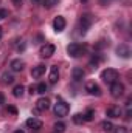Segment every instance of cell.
Listing matches in <instances>:
<instances>
[{"instance_id": "1", "label": "cell", "mask_w": 132, "mask_h": 133, "mask_svg": "<svg viewBox=\"0 0 132 133\" xmlns=\"http://www.w3.org/2000/svg\"><path fill=\"white\" fill-rule=\"evenodd\" d=\"M101 79L106 82V84H113V82H117L118 81V71L115 70V68H106V70H103V73H101Z\"/></svg>"}, {"instance_id": "2", "label": "cell", "mask_w": 132, "mask_h": 133, "mask_svg": "<svg viewBox=\"0 0 132 133\" xmlns=\"http://www.w3.org/2000/svg\"><path fill=\"white\" fill-rule=\"evenodd\" d=\"M68 111H70V107H68L67 102H64V101H58V102L55 104V115H56V116L64 118V116L68 115Z\"/></svg>"}, {"instance_id": "3", "label": "cell", "mask_w": 132, "mask_h": 133, "mask_svg": "<svg viewBox=\"0 0 132 133\" xmlns=\"http://www.w3.org/2000/svg\"><path fill=\"white\" fill-rule=\"evenodd\" d=\"M84 51H86V46H82L81 43H70V45L67 46V53H68L71 57H79Z\"/></svg>"}, {"instance_id": "4", "label": "cell", "mask_w": 132, "mask_h": 133, "mask_svg": "<svg viewBox=\"0 0 132 133\" xmlns=\"http://www.w3.org/2000/svg\"><path fill=\"white\" fill-rule=\"evenodd\" d=\"M93 23V17L90 16V14H82L81 16V19H79V25H81V33L86 34L87 33V30L90 28V25Z\"/></svg>"}, {"instance_id": "5", "label": "cell", "mask_w": 132, "mask_h": 133, "mask_svg": "<svg viewBox=\"0 0 132 133\" xmlns=\"http://www.w3.org/2000/svg\"><path fill=\"white\" fill-rule=\"evenodd\" d=\"M123 93H124V85L120 81L110 84V95L113 98H120V96H123Z\"/></svg>"}, {"instance_id": "6", "label": "cell", "mask_w": 132, "mask_h": 133, "mask_svg": "<svg viewBox=\"0 0 132 133\" xmlns=\"http://www.w3.org/2000/svg\"><path fill=\"white\" fill-rule=\"evenodd\" d=\"M55 51H56V46H55V45H51V43H45V45L40 48V56L45 57V59H48V57H51V56L55 54Z\"/></svg>"}, {"instance_id": "7", "label": "cell", "mask_w": 132, "mask_h": 133, "mask_svg": "<svg viewBox=\"0 0 132 133\" xmlns=\"http://www.w3.org/2000/svg\"><path fill=\"white\" fill-rule=\"evenodd\" d=\"M53 28H55L56 33L64 31V28H65V19H64L62 16H58V17L53 20Z\"/></svg>"}, {"instance_id": "8", "label": "cell", "mask_w": 132, "mask_h": 133, "mask_svg": "<svg viewBox=\"0 0 132 133\" xmlns=\"http://www.w3.org/2000/svg\"><path fill=\"white\" fill-rule=\"evenodd\" d=\"M106 115H107L109 118L115 119V118H120V116L123 115V110H121V108H120L118 105H112V107H109V108H107Z\"/></svg>"}, {"instance_id": "9", "label": "cell", "mask_w": 132, "mask_h": 133, "mask_svg": "<svg viewBox=\"0 0 132 133\" xmlns=\"http://www.w3.org/2000/svg\"><path fill=\"white\" fill-rule=\"evenodd\" d=\"M86 91H89L93 96H101V88L98 87V84H95V82H87L86 84Z\"/></svg>"}, {"instance_id": "10", "label": "cell", "mask_w": 132, "mask_h": 133, "mask_svg": "<svg viewBox=\"0 0 132 133\" xmlns=\"http://www.w3.org/2000/svg\"><path fill=\"white\" fill-rule=\"evenodd\" d=\"M48 81H50V84H56V82L59 81V68H58V65L50 66V74H48Z\"/></svg>"}, {"instance_id": "11", "label": "cell", "mask_w": 132, "mask_h": 133, "mask_svg": "<svg viewBox=\"0 0 132 133\" xmlns=\"http://www.w3.org/2000/svg\"><path fill=\"white\" fill-rule=\"evenodd\" d=\"M36 108H37L39 111H47V110L50 108V101H48V98H40V99H37Z\"/></svg>"}, {"instance_id": "12", "label": "cell", "mask_w": 132, "mask_h": 133, "mask_svg": "<svg viewBox=\"0 0 132 133\" xmlns=\"http://www.w3.org/2000/svg\"><path fill=\"white\" fill-rule=\"evenodd\" d=\"M117 54L121 56V57H124V59H129L131 57V48L128 45H120L117 48Z\"/></svg>"}, {"instance_id": "13", "label": "cell", "mask_w": 132, "mask_h": 133, "mask_svg": "<svg viewBox=\"0 0 132 133\" xmlns=\"http://www.w3.org/2000/svg\"><path fill=\"white\" fill-rule=\"evenodd\" d=\"M84 70L81 68V66H75L73 68V71H71V77H73V81H76V82H79V81H82V77H84Z\"/></svg>"}, {"instance_id": "14", "label": "cell", "mask_w": 132, "mask_h": 133, "mask_svg": "<svg viewBox=\"0 0 132 133\" xmlns=\"http://www.w3.org/2000/svg\"><path fill=\"white\" fill-rule=\"evenodd\" d=\"M27 125L33 130H39V129H42V121L36 119V118H30V119H27Z\"/></svg>"}, {"instance_id": "15", "label": "cell", "mask_w": 132, "mask_h": 133, "mask_svg": "<svg viewBox=\"0 0 132 133\" xmlns=\"http://www.w3.org/2000/svg\"><path fill=\"white\" fill-rule=\"evenodd\" d=\"M9 66H11V70H13L14 73H19V71H22V70H23L25 64H23L20 59H14V61H11Z\"/></svg>"}, {"instance_id": "16", "label": "cell", "mask_w": 132, "mask_h": 133, "mask_svg": "<svg viewBox=\"0 0 132 133\" xmlns=\"http://www.w3.org/2000/svg\"><path fill=\"white\" fill-rule=\"evenodd\" d=\"M45 73V65H36V66H33V70H31V76L33 77H40L42 74Z\"/></svg>"}, {"instance_id": "17", "label": "cell", "mask_w": 132, "mask_h": 133, "mask_svg": "<svg viewBox=\"0 0 132 133\" xmlns=\"http://www.w3.org/2000/svg\"><path fill=\"white\" fill-rule=\"evenodd\" d=\"M23 90H25L23 85H16V87L13 88V96H14V98H20V96L23 95Z\"/></svg>"}, {"instance_id": "18", "label": "cell", "mask_w": 132, "mask_h": 133, "mask_svg": "<svg viewBox=\"0 0 132 133\" xmlns=\"http://www.w3.org/2000/svg\"><path fill=\"white\" fill-rule=\"evenodd\" d=\"M101 127H103L104 132H113V124L110 121H103L101 122Z\"/></svg>"}, {"instance_id": "19", "label": "cell", "mask_w": 132, "mask_h": 133, "mask_svg": "<svg viewBox=\"0 0 132 133\" xmlns=\"http://www.w3.org/2000/svg\"><path fill=\"white\" fill-rule=\"evenodd\" d=\"M84 121H93V118H95V110H92V108H89L84 115Z\"/></svg>"}, {"instance_id": "20", "label": "cell", "mask_w": 132, "mask_h": 133, "mask_svg": "<svg viewBox=\"0 0 132 133\" xmlns=\"http://www.w3.org/2000/svg\"><path fill=\"white\" fill-rule=\"evenodd\" d=\"M47 84L45 82H40V84H37V87H36V93H39V95H44L45 91H47Z\"/></svg>"}, {"instance_id": "21", "label": "cell", "mask_w": 132, "mask_h": 133, "mask_svg": "<svg viewBox=\"0 0 132 133\" xmlns=\"http://www.w3.org/2000/svg\"><path fill=\"white\" fill-rule=\"evenodd\" d=\"M101 59H103L101 56H98V54H95V56L92 57V61H90V64H89V65L92 66V68H97V66H98V64H99V61H101Z\"/></svg>"}, {"instance_id": "22", "label": "cell", "mask_w": 132, "mask_h": 133, "mask_svg": "<svg viewBox=\"0 0 132 133\" xmlns=\"http://www.w3.org/2000/svg\"><path fill=\"white\" fill-rule=\"evenodd\" d=\"M55 132L56 133H64L65 132V124H64V122H56V124H55Z\"/></svg>"}, {"instance_id": "23", "label": "cell", "mask_w": 132, "mask_h": 133, "mask_svg": "<svg viewBox=\"0 0 132 133\" xmlns=\"http://www.w3.org/2000/svg\"><path fill=\"white\" fill-rule=\"evenodd\" d=\"M2 79H3L5 84H13V82H14V77H13L11 74H8V73H5V74L2 76Z\"/></svg>"}, {"instance_id": "24", "label": "cell", "mask_w": 132, "mask_h": 133, "mask_svg": "<svg viewBox=\"0 0 132 133\" xmlns=\"http://www.w3.org/2000/svg\"><path fill=\"white\" fill-rule=\"evenodd\" d=\"M73 122H75V124H82V122H84V116H82L81 113H76V115L73 116Z\"/></svg>"}, {"instance_id": "25", "label": "cell", "mask_w": 132, "mask_h": 133, "mask_svg": "<svg viewBox=\"0 0 132 133\" xmlns=\"http://www.w3.org/2000/svg\"><path fill=\"white\" fill-rule=\"evenodd\" d=\"M59 0H44V6H47V8H51L53 5H56Z\"/></svg>"}, {"instance_id": "26", "label": "cell", "mask_w": 132, "mask_h": 133, "mask_svg": "<svg viewBox=\"0 0 132 133\" xmlns=\"http://www.w3.org/2000/svg\"><path fill=\"white\" fill-rule=\"evenodd\" d=\"M115 129V133H128V129L124 127H113Z\"/></svg>"}, {"instance_id": "27", "label": "cell", "mask_w": 132, "mask_h": 133, "mask_svg": "<svg viewBox=\"0 0 132 133\" xmlns=\"http://www.w3.org/2000/svg\"><path fill=\"white\" fill-rule=\"evenodd\" d=\"M5 17H8V11L6 9H0V20L5 19Z\"/></svg>"}, {"instance_id": "28", "label": "cell", "mask_w": 132, "mask_h": 133, "mask_svg": "<svg viewBox=\"0 0 132 133\" xmlns=\"http://www.w3.org/2000/svg\"><path fill=\"white\" fill-rule=\"evenodd\" d=\"M8 111H9V113H13V115H16V113H17L16 107H13V105H9V107H8Z\"/></svg>"}, {"instance_id": "29", "label": "cell", "mask_w": 132, "mask_h": 133, "mask_svg": "<svg viewBox=\"0 0 132 133\" xmlns=\"http://www.w3.org/2000/svg\"><path fill=\"white\" fill-rule=\"evenodd\" d=\"M13 3H14L16 6H20V5L23 3V0H13Z\"/></svg>"}, {"instance_id": "30", "label": "cell", "mask_w": 132, "mask_h": 133, "mask_svg": "<svg viewBox=\"0 0 132 133\" xmlns=\"http://www.w3.org/2000/svg\"><path fill=\"white\" fill-rule=\"evenodd\" d=\"M3 104H5V96L0 93V105H3Z\"/></svg>"}, {"instance_id": "31", "label": "cell", "mask_w": 132, "mask_h": 133, "mask_svg": "<svg viewBox=\"0 0 132 133\" xmlns=\"http://www.w3.org/2000/svg\"><path fill=\"white\" fill-rule=\"evenodd\" d=\"M31 2H33V3H40L42 0H31Z\"/></svg>"}, {"instance_id": "32", "label": "cell", "mask_w": 132, "mask_h": 133, "mask_svg": "<svg viewBox=\"0 0 132 133\" xmlns=\"http://www.w3.org/2000/svg\"><path fill=\"white\" fill-rule=\"evenodd\" d=\"M14 133H25V132H23V130H16Z\"/></svg>"}, {"instance_id": "33", "label": "cell", "mask_w": 132, "mask_h": 133, "mask_svg": "<svg viewBox=\"0 0 132 133\" xmlns=\"http://www.w3.org/2000/svg\"><path fill=\"white\" fill-rule=\"evenodd\" d=\"M2 36H3V31H2V28H0V39H2Z\"/></svg>"}]
</instances>
